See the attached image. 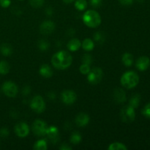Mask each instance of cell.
<instances>
[{"mask_svg": "<svg viewBox=\"0 0 150 150\" xmlns=\"http://www.w3.org/2000/svg\"><path fill=\"white\" fill-rule=\"evenodd\" d=\"M73 62V57L67 51H59L55 53L51 58V63L58 70H66Z\"/></svg>", "mask_w": 150, "mask_h": 150, "instance_id": "6da1fadb", "label": "cell"}, {"mask_svg": "<svg viewBox=\"0 0 150 150\" xmlns=\"http://www.w3.org/2000/svg\"><path fill=\"white\" fill-rule=\"evenodd\" d=\"M121 84L126 89H133L139 83V76L136 72L127 71L122 76Z\"/></svg>", "mask_w": 150, "mask_h": 150, "instance_id": "7a4b0ae2", "label": "cell"}, {"mask_svg": "<svg viewBox=\"0 0 150 150\" xmlns=\"http://www.w3.org/2000/svg\"><path fill=\"white\" fill-rule=\"evenodd\" d=\"M83 21L89 28H96L101 23V17L99 13L93 10H87L83 16Z\"/></svg>", "mask_w": 150, "mask_h": 150, "instance_id": "3957f363", "label": "cell"}, {"mask_svg": "<svg viewBox=\"0 0 150 150\" xmlns=\"http://www.w3.org/2000/svg\"><path fill=\"white\" fill-rule=\"evenodd\" d=\"M120 117L123 122L130 123L133 122L136 119V111L135 108L130 105H126L122 108L120 111Z\"/></svg>", "mask_w": 150, "mask_h": 150, "instance_id": "277c9868", "label": "cell"}, {"mask_svg": "<svg viewBox=\"0 0 150 150\" xmlns=\"http://www.w3.org/2000/svg\"><path fill=\"white\" fill-rule=\"evenodd\" d=\"M30 107L35 112L40 114L45 109V103L43 98L40 95H36L30 102Z\"/></svg>", "mask_w": 150, "mask_h": 150, "instance_id": "5b68a950", "label": "cell"}, {"mask_svg": "<svg viewBox=\"0 0 150 150\" xmlns=\"http://www.w3.org/2000/svg\"><path fill=\"white\" fill-rule=\"evenodd\" d=\"M103 77V72L100 67H95L87 74V80L92 84H98Z\"/></svg>", "mask_w": 150, "mask_h": 150, "instance_id": "8992f818", "label": "cell"}, {"mask_svg": "<svg viewBox=\"0 0 150 150\" xmlns=\"http://www.w3.org/2000/svg\"><path fill=\"white\" fill-rule=\"evenodd\" d=\"M47 129H48V126L46 123L42 120H36L32 126V130L34 134L38 136H45Z\"/></svg>", "mask_w": 150, "mask_h": 150, "instance_id": "52a82bcc", "label": "cell"}, {"mask_svg": "<svg viewBox=\"0 0 150 150\" xmlns=\"http://www.w3.org/2000/svg\"><path fill=\"white\" fill-rule=\"evenodd\" d=\"M1 90L6 96L9 98H15L18 92V88L14 82L6 81L3 83Z\"/></svg>", "mask_w": 150, "mask_h": 150, "instance_id": "ba28073f", "label": "cell"}, {"mask_svg": "<svg viewBox=\"0 0 150 150\" xmlns=\"http://www.w3.org/2000/svg\"><path fill=\"white\" fill-rule=\"evenodd\" d=\"M61 100L65 105H71L77 100V95L73 90L66 89L61 93Z\"/></svg>", "mask_w": 150, "mask_h": 150, "instance_id": "9c48e42d", "label": "cell"}, {"mask_svg": "<svg viewBox=\"0 0 150 150\" xmlns=\"http://www.w3.org/2000/svg\"><path fill=\"white\" fill-rule=\"evenodd\" d=\"M15 133L20 138H25L29 135L30 129L26 122H18L15 125Z\"/></svg>", "mask_w": 150, "mask_h": 150, "instance_id": "30bf717a", "label": "cell"}, {"mask_svg": "<svg viewBox=\"0 0 150 150\" xmlns=\"http://www.w3.org/2000/svg\"><path fill=\"white\" fill-rule=\"evenodd\" d=\"M55 23L52 21H45L40 26V32L43 35H49L55 30Z\"/></svg>", "mask_w": 150, "mask_h": 150, "instance_id": "8fae6325", "label": "cell"}, {"mask_svg": "<svg viewBox=\"0 0 150 150\" xmlns=\"http://www.w3.org/2000/svg\"><path fill=\"white\" fill-rule=\"evenodd\" d=\"M113 98H114V101L118 104L124 103L127 100L125 92L122 88H117L114 89V93H113Z\"/></svg>", "mask_w": 150, "mask_h": 150, "instance_id": "7c38bea8", "label": "cell"}, {"mask_svg": "<svg viewBox=\"0 0 150 150\" xmlns=\"http://www.w3.org/2000/svg\"><path fill=\"white\" fill-rule=\"evenodd\" d=\"M150 64V60L146 56L139 57L136 62V67L140 71H145L148 69Z\"/></svg>", "mask_w": 150, "mask_h": 150, "instance_id": "4fadbf2b", "label": "cell"}, {"mask_svg": "<svg viewBox=\"0 0 150 150\" xmlns=\"http://www.w3.org/2000/svg\"><path fill=\"white\" fill-rule=\"evenodd\" d=\"M46 136L51 139V141L53 143H57L59 141V139L58 128L54 125H51L50 127H48L46 132Z\"/></svg>", "mask_w": 150, "mask_h": 150, "instance_id": "5bb4252c", "label": "cell"}, {"mask_svg": "<svg viewBox=\"0 0 150 150\" xmlns=\"http://www.w3.org/2000/svg\"><path fill=\"white\" fill-rule=\"evenodd\" d=\"M89 120H90V118L87 114L83 112L79 113L76 118V124L79 127H83L89 124Z\"/></svg>", "mask_w": 150, "mask_h": 150, "instance_id": "9a60e30c", "label": "cell"}, {"mask_svg": "<svg viewBox=\"0 0 150 150\" xmlns=\"http://www.w3.org/2000/svg\"><path fill=\"white\" fill-rule=\"evenodd\" d=\"M39 73L41 76L48 79V78H51L53 76L54 72H53V70L51 67V66L48 65V64H44L40 67Z\"/></svg>", "mask_w": 150, "mask_h": 150, "instance_id": "2e32d148", "label": "cell"}, {"mask_svg": "<svg viewBox=\"0 0 150 150\" xmlns=\"http://www.w3.org/2000/svg\"><path fill=\"white\" fill-rule=\"evenodd\" d=\"M81 46V42L77 38H73L67 42V47L69 51H77Z\"/></svg>", "mask_w": 150, "mask_h": 150, "instance_id": "e0dca14e", "label": "cell"}, {"mask_svg": "<svg viewBox=\"0 0 150 150\" xmlns=\"http://www.w3.org/2000/svg\"><path fill=\"white\" fill-rule=\"evenodd\" d=\"M133 56L130 53H125L122 57V62L126 67H130L133 64Z\"/></svg>", "mask_w": 150, "mask_h": 150, "instance_id": "ac0fdd59", "label": "cell"}, {"mask_svg": "<svg viewBox=\"0 0 150 150\" xmlns=\"http://www.w3.org/2000/svg\"><path fill=\"white\" fill-rule=\"evenodd\" d=\"M81 47L86 51H92L95 48V43H94V41L92 39L86 38L81 42Z\"/></svg>", "mask_w": 150, "mask_h": 150, "instance_id": "d6986e66", "label": "cell"}, {"mask_svg": "<svg viewBox=\"0 0 150 150\" xmlns=\"http://www.w3.org/2000/svg\"><path fill=\"white\" fill-rule=\"evenodd\" d=\"M0 52L2 55L8 57L13 54V48L10 44L4 43L0 46Z\"/></svg>", "mask_w": 150, "mask_h": 150, "instance_id": "ffe728a7", "label": "cell"}, {"mask_svg": "<svg viewBox=\"0 0 150 150\" xmlns=\"http://www.w3.org/2000/svg\"><path fill=\"white\" fill-rule=\"evenodd\" d=\"M141 102V95L139 94H135L133 96L131 97V98L130 99L129 101V105L130 106H132L133 108H136L139 107V104Z\"/></svg>", "mask_w": 150, "mask_h": 150, "instance_id": "44dd1931", "label": "cell"}, {"mask_svg": "<svg viewBox=\"0 0 150 150\" xmlns=\"http://www.w3.org/2000/svg\"><path fill=\"white\" fill-rule=\"evenodd\" d=\"M108 150H127V147L121 142H113L111 144H109L108 147Z\"/></svg>", "mask_w": 150, "mask_h": 150, "instance_id": "7402d4cb", "label": "cell"}, {"mask_svg": "<svg viewBox=\"0 0 150 150\" xmlns=\"http://www.w3.org/2000/svg\"><path fill=\"white\" fill-rule=\"evenodd\" d=\"M33 149L35 150H46L48 149V144L45 140L40 139L35 142V145L33 146Z\"/></svg>", "mask_w": 150, "mask_h": 150, "instance_id": "603a6c76", "label": "cell"}, {"mask_svg": "<svg viewBox=\"0 0 150 150\" xmlns=\"http://www.w3.org/2000/svg\"><path fill=\"white\" fill-rule=\"evenodd\" d=\"M10 66L7 61L0 62V74L6 75L10 72Z\"/></svg>", "mask_w": 150, "mask_h": 150, "instance_id": "cb8c5ba5", "label": "cell"}, {"mask_svg": "<svg viewBox=\"0 0 150 150\" xmlns=\"http://www.w3.org/2000/svg\"><path fill=\"white\" fill-rule=\"evenodd\" d=\"M82 140V136L79 132H73L70 136V142L73 144H79Z\"/></svg>", "mask_w": 150, "mask_h": 150, "instance_id": "d4e9b609", "label": "cell"}, {"mask_svg": "<svg viewBox=\"0 0 150 150\" xmlns=\"http://www.w3.org/2000/svg\"><path fill=\"white\" fill-rule=\"evenodd\" d=\"M93 38H94V40H95V42H98V43H100V44H102L103 42H104V41H105V34H104V32H100V31L95 32Z\"/></svg>", "mask_w": 150, "mask_h": 150, "instance_id": "484cf974", "label": "cell"}, {"mask_svg": "<svg viewBox=\"0 0 150 150\" xmlns=\"http://www.w3.org/2000/svg\"><path fill=\"white\" fill-rule=\"evenodd\" d=\"M87 7L86 0H76L75 1V7L79 11H83Z\"/></svg>", "mask_w": 150, "mask_h": 150, "instance_id": "4316f807", "label": "cell"}, {"mask_svg": "<svg viewBox=\"0 0 150 150\" xmlns=\"http://www.w3.org/2000/svg\"><path fill=\"white\" fill-rule=\"evenodd\" d=\"M38 47L41 51H46L50 48V43L45 40H40L38 42Z\"/></svg>", "mask_w": 150, "mask_h": 150, "instance_id": "83f0119b", "label": "cell"}, {"mask_svg": "<svg viewBox=\"0 0 150 150\" xmlns=\"http://www.w3.org/2000/svg\"><path fill=\"white\" fill-rule=\"evenodd\" d=\"M90 65L87 64H83H83L80 66V67H79V71H80L81 73L83 75H87L88 73L90 72Z\"/></svg>", "mask_w": 150, "mask_h": 150, "instance_id": "f1b7e54d", "label": "cell"}, {"mask_svg": "<svg viewBox=\"0 0 150 150\" xmlns=\"http://www.w3.org/2000/svg\"><path fill=\"white\" fill-rule=\"evenodd\" d=\"M29 4L34 8H39L43 5L44 0H29Z\"/></svg>", "mask_w": 150, "mask_h": 150, "instance_id": "f546056e", "label": "cell"}, {"mask_svg": "<svg viewBox=\"0 0 150 150\" xmlns=\"http://www.w3.org/2000/svg\"><path fill=\"white\" fill-rule=\"evenodd\" d=\"M92 60L93 59H92V57L90 54H86L83 56V57H82V62H83V64H87L90 65L92 62Z\"/></svg>", "mask_w": 150, "mask_h": 150, "instance_id": "4dcf8cb0", "label": "cell"}, {"mask_svg": "<svg viewBox=\"0 0 150 150\" xmlns=\"http://www.w3.org/2000/svg\"><path fill=\"white\" fill-rule=\"evenodd\" d=\"M142 114L146 118L150 119V103L146 104L144 106V108L142 110Z\"/></svg>", "mask_w": 150, "mask_h": 150, "instance_id": "1f68e13d", "label": "cell"}, {"mask_svg": "<svg viewBox=\"0 0 150 150\" xmlns=\"http://www.w3.org/2000/svg\"><path fill=\"white\" fill-rule=\"evenodd\" d=\"M103 0H90V4L94 7H100L102 5Z\"/></svg>", "mask_w": 150, "mask_h": 150, "instance_id": "d6a6232c", "label": "cell"}, {"mask_svg": "<svg viewBox=\"0 0 150 150\" xmlns=\"http://www.w3.org/2000/svg\"><path fill=\"white\" fill-rule=\"evenodd\" d=\"M9 135V130L7 127H2L0 129V136L2 138H5L8 136Z\"/></svg>", "mask_w": 150, "mask_h": 150, "instance_id": "836d02e7", "label": "cell"}, {"mask_svg": "<svg viewBox=\"0 0 150 150\" xmlns=\"http://www.w3.org/2000/svg\"><path fill=\"white\" fill-rule=\"evenodd\" d=\"M11 4L10 0H0V5L4 8H7Z\"/></svg>", "mask_w": 150, "mask_h": 150, "instance_id": "e575fe53", "label": "cell"}, {"mask_svg": "<svg viewBox=\"0 0 150 150\" xmlns=\"http://www.w3.org/2000/svg\"><path fill=\"white\" fill-rule=\"evenodd\" d=\"M31 92V87L29 86H28V85H26L25 86H23V89H22V94H23V95H25V96H26V95H29Z\"/></svg>", "mask_w": 150, "mask_h": 150, "instance_id": "d590c367", "label": "cell"}, {"mask_svg": "<svg viewBox=\"0 0 150 150\" xmlns=\"http://www.w3.org/2000/svg\"><path fill=\"white\" fill-rule=\"evenodd\" d=\"M119 1L123 6H130L133 3V0H119Z\"/></svg>", "mask_w": 150, "mask_h": 150, "instance_id": "8d00e7d4", "label": "cell"}, {"mask_svg": "<svg viewBox=\"0 0 150 150\" xmlns=\"http://www.w3.org/2000/svg\"><path fill=\"white\" fill-rule=\"evenodd\" d=\"M59 149L61 150H71L72 149V147L71 146H69L67 144H61V146H59Z\"/></svg>", "mask_w": 150, "mask_h": 150, "instance_id": "74e56055", "label": "cell"}, {"mask_svg": "<svg viewBox=\"0 0 150 150\" xmlns=\"http://www.w3.org/2000/svg\"><path fill=\"white\" fill-rule=\"evenodd\" d=\"M45 13H46V15H48V16H51L53 15V13H54V10H53V9L51 8V7H47Z\"/></svg>", "mask_w": 150, "mask_h": 150, "instance_id": "f35d334b", "label": "cell"}, {"mask_svg": "<svg viewBox=\"0 0 150 150\" xmlns=\"http://www.w3.org/2000/svg\"><path fill=\"white\" fill-rule=\"evenodd\" d=\"M48 98L50 100H54L56 98V94L54 92H49L48 93Z\"/></svg>", "mask_w": 150, "mask_h": 150, "instance_id": "ab89813d", "label": "cell"}, {"mask_svg": "<svg viewBox=\"0 0 150 150\" xmlns=\"http://www.w3.org/2000/svg\"><path fill=\"white\" fill-rule=\"evenodd\" d=\"M63 2H64L65 4H70V3H73V1H75L76 0H62Z\"/></svg>", "mask_w": 150, "mask_h": 150, "instance_id": "60d3db41", "label": "cell"}, {"mask_svg": "<svg viewBox=\"0 0 150 150\" xmlns=\"http://www.w3.org/2000/svg\"><path fill=\"white\" fill-rule=\"evenodd\" d=\"M144 1L145 0H137L138 2H139V3H143Z\"/></svg>", "mask_w": 150, "mask_h": 150, "instance_id": "b9f144b4", "label": "cell"}, {"mask_svg": "<svg viewBox=\"0 0 150 150\" xmlns=\"http://www.w3.org/2000/svg\"><path fill=\"white\" fill-rule=\"evenodd\" d=\"M19 1H23V0H19Z\"/></svg>", "mask_w": 150, "mask_h": 150, "instance_id": "7bdbcfd3", "label": "cell"}]
</instances>
